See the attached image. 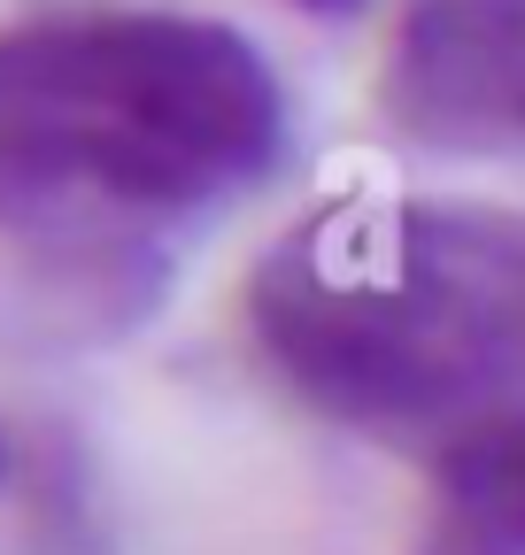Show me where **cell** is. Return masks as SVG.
Returning <instances> with one entry per match:
<instances>
[{
  "label": "cell",
  "mask_w": 525,
  "mask_h": 555,
  "mask_svg": "<svg viewBox=\"0 0 525 555\" xmlns=\"http://www.w3.org/2000/svg\"><path fill=\"white\" fill-rule=\"evenodd\" d=\"M286 163V86L217 16L54 9L0 31V232L39 339H116L170 294V232Z\"/></svg>",
  "instance_id": "6da1fadb"
},
{
  "label": "cell",
  "mask_w": 525,
  "mask_h": 555,
  "mask_svg": "<svg viewBox=\"0 0 525 555\" xmlns=\"http://www.w3.org/2000/svg\"><path fill=\"white\" fill-rule=\"evenodd\" d=\"M410 555H525V409L433 440V502Z\"/></svg>",
  "instance_id": "277c9868"
},
{
  "label": "cell",
  "mask_w": 525,
  "mask_h": 555,
  "mask_svg": "<svg viewBox=\"0 0 525 555\" xmlns=\"http://www.w3.org/2000/svg\"><path fill=\"white\" fill-rule=\"evenodd\" d=\"M379 116L425 155H525V0H410Z\"/></svg>",
  "instance_id": "3957f363"
},
{
  "label": "cell",
  "mask_w": 525,
  "mask_h": 555,
  "mask_svg": "<svg viewBox=\"0 0 525 555\" xmlns=\"http://www.w3.org/2000/svg\"><path fill=\"white\" fill-rule=\"evenodd\" d=\"M302 16H348V9H363V0H294Z\"/></svg>",
  "instance_id": "5b68a950"
},
{
  "label": "cell",
  "mask_w": 525,
  "mask_h": 555,
  "mask_svg": "<svg viewBox=\"0 0 525 555\" xmlns=\"http://www.w3.org/2000/svg\"><path fill=\"white\" fill-rule=\"evenodd\" d=\"M16 478V433H9V416H0V486Z\"/></svg>",
  "instance_id": "8992f818"
},
{
  "label": "cell",
  "mask_w": 525,
  "mask_h": 555,
  "mask_svg": "<svg viewBox=\"0 0 525 555\" xmlns=\"http://www.w3.org/2000/svg\"><path fill=\"white\" fill-rule=\"evenodd\" d=\"M271 378L341 433L448 440L525 409V217L464 201H324L247 270Z\"/></svg>",
  "instance_id": "7a4b0ae2"
}]
</instances>
